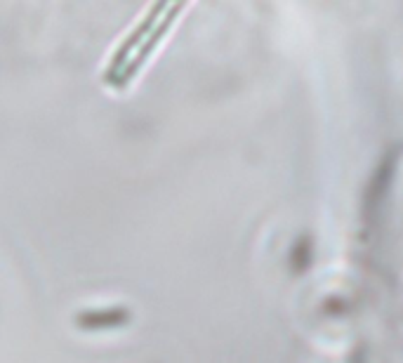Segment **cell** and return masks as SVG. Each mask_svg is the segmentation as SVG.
<instances>
[{"instance_id":"1","label":"cell","mask_w":403,"mask_h":363,"mask_svg":"<svg viewBox=\"0 0 403 363\" xmlns=\"http://www.w3.org/2000/svg\"><path fill=\"white\" fill-rule=\"evenodd\" d=\"M182 10H184V3H175V5H170V8H168V14L161 16V21H158V24L153 26V31L146 36L144 45H142L140 50H137L135 59H132V62H130L128 66H123V69H120L118 78L113 80L116 85H118V87H125L132 78H135V74L142 69V66H144V62L149 59V54H151L153 50L158 47V43H161L165 33L170 31V26H173V21L177 19V14L182 12Z\"/></svg>"},{"instance_id":"2","label":"cell","mask_w":403,"mask_h":363,"mask_svg":"<svg viewBox=\"0 0 403 363\" xmlns=\"http://www.w3.org/2000/svg\"><path fill=\"white\" fill-rule=\"evenodd\" d=\"M163 10H168V5L165 3H156V5H151V10L146 12L144 19L140 21V24L135 26V31L130 33L128 38H125L123 43H120V47L116 50V54H113V59H111V64L107 66V71H104V80L107 82H113L116 80V76H118V71H120V66L125 64V59H128V54H130V50L132 47H137L142 41L149 36V31H153V26H156V19L161 16Z\"/></svg>"}]
</instances>
